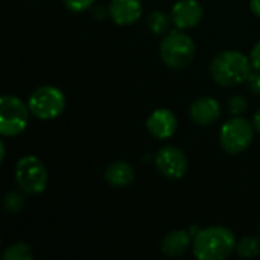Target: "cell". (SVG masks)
<instances>
[{"mask_svg": "<svg viewBox=\"0 0 260 260\" xmlns=\"http://www.w3.org/2000/svg\"><path fill=\"white\" fill-rule=\"evenodd\" d=\"M172 20L161 11H152L149 15H148V20H146V24L149 27V30L155 35H161V34H166L168 29H169V23Z\"/></svg>", "mask_w": 260, "mask_h": 260, "instance_id": "obj_16", "label": "cell"}, {"mask_svg": "<svg viewBox=\"0 0 260 260\" xmlns=\"http://www.w3.org/2000/svg\"><path fill=\"white\" fill-rule=\"evenodd\" d=\"M108 14L116 24L129 26L142 17L143 8L140 0H111Z\"/></svg>", "mask_w": 260, "mask_h": 260, "instance_id": "obj_11", "label": "cell"}, {"mask_svg": "<svg viewBox=\"0 0 260 260\" xmlns=\"http://www.w3.org/2000/svg\"><path fill=\"white\" fill-rule=\"evenodd\" d=\"M104 177H105L107 184H110L111 187L123 189V187H128L134 181L136 172H134V168L126 161H113L111 165L107 166Z\"/></svg>", "mask_w": 260, "mask_h": 260, "instance_id": "obj_13", "label": "cell"}, {"mask_svg": "<svg viewBox=\"0 0 260 260\" xmlns=\"http://www.w3.org/2000/svg\"><path fill=\"white\" fill-rule=\"evenodd\" d=\"M221 117V105L215 98L204 96L197 99L190 105V119L201 125V126H209L218 122Z\"/></svg>", "mask_w": 260, "mask_h": 260, "instance_id": "obj_12", "label": "cell"}, {"mask_svg": "<svg viewBox=\"0 0 260 260\" xmlns=\"http://www.w3.org/2000/svg\"><path fill=\"white\" fill-rule=\"evenodd\" d=\"M27 107L30 114L37 119L50 120L62 114L66 108V96L53 85H43L30 93Z\"/></svg>", "mask_w": 260, "mask_h": 260, "instance_id": "obj_5", "label": "cell"}, {"mask_svg": "<svg viewBox=\"0 0 260 260\" xmlns=\"http://www.w3.org/2000/svg\"><path fill=\"white\" fill-rule=\"evenodd\" d=\"M3 260H32L34 253L29 244L26 242H17L9 245L5 253H3Z\"/></svg>", "mask_w": 260, "mask_h": 260, "instance_id": "obj_17", "label": "cell"}, {"mask_svg": "<svg viewBox=\"0 0 260 260\" xmlns=\"http://www.w3.org/2000/svg\"><path fill=\"white\" fill-rule=\"evenodd\" d=\"M195 43L181 29L171 30L160 44V56L171 69H184L195 58Z\"/></svg>", "mask_w": 260, "mask_h": 260, "instance_id": "obj_3", "label": "cell"}, {"mask_svg": "<svg viewBox=\"0 0 260 260\" xmlns=\"http://www.w3.org/2000/svg\"><path fill=\"white\" fill-rule=\"evenodd\" d=\"M155 166L158 172L169 180H180L187 172V157L177 146H163L155 157Z\"/></svg>", "mask_w": 260, "mask_h": 260, "instance_id": "obj_8", "label": "cell"}, {"mask_svg": "<svg viewBox=\"0 0 260 260\" xmlns=\"http://www.w3.org/2000/svg\"><path fill=\"white\" fill-rule=\"evenodd\" d=\"M250 8L254 15L260 17V0H250Z\"/></svg>", "mask_w": 260, "mask_h": 260, "instance_id": "obj_23", "label": "cell"}, {"mask_svg": "<svg viewBox=\"0 0 260 260\" xmlns=\"http://www.w3.org/2000/svg\"><path fill=\"white\" fill-rule=\"evenodd\" d=\"M250 59H251V64L256 70H260V40L253 46L251 49V53H250Z\"/></svg>", "mask_w": 260, "mask_h": 260, "instance_id": "obj_22", "label": "cell"}, {"mask_svg": "<svg viewBox=\"0 0 260 260\" xmlns=\"http://www.w3.org/2000/svg\"><path fill=\"white\" fill-rule=\"evenodd\" d=\"M192 236L186 230H175L168 233L161 241V253L168 257L183 256L190 247Z\"/></svg>", "mask_w": 260, "mask_h": 260, "instance_id": "obj_14", "label": "cell"}, {"mask_svg": "<svg viewBox=\"0 0 260 260\" xmlns=\"http://www.w3.org/2000/svg\"><path fill=\"white\" fill-rule=\"evenodd\" d=\"M203 18V6L198 0H178L171 11V20L177 29L195 27Z\"/></svg>", "mask_w": 260, "mask_h": 260, "instance_id": "obj_9", "label": "cell"}, {"mask_svg": "<svg viewBox=\"0 0 260 260\" xmlns=\"http://www.w3.org/2000/svg\"><path fill=\"white\" fill-rule=\"evenodd\" d=\"M229 110L235 116L241 114L242 111L247 110V99L244 96H238V94L236 96H232L229 99Z\"/></svg>", "mask_w": 260, "mask_h": 260, "instance_id": "obj_19", "label": "cell"}, {"mask_svg": "<svg viewBox=\"0 0 260 260\" xmlns=\"http://www.w3.org/2000/svg\"><path fill=\"white\" fill-rule=\"evenodd\" d=\"M236 253L239 257L250 259L260 254V239L256 236H245L236 244Z\"/></svg>", "mask_w": 260, "mask_h": 260, "instance_id": "obj_15", "label": "cell"}, {"mask_svg": "<svg viewBox=\"0 0 260 260\" xmlns=\"http://www.w3.org/2000/svg\"><path fill=\"white\" fill-rule=\"evenodd\" d=\"M17 186L27 195H38L47 186V169L35 155L21 157L15 165Z\"/></svg>", "mask_w": 260, "mask_h": 260, "instance_id": "obj_6", "label": "cell"}, {"mask_svg": "<svg viewBox=\"0 0 260 260\" xmlns=\"http://www.w3.org/2000/svg\"><path fill=\"white\" fill-rule=\"evenodd\" d=\"M235 233L222 225L200 230L193 238V254L200 260H224L236 251Z\"/></svg>", "mask_w": 260, "mask_h": 260, "instance_id": "obj_1", "label": "cell"}, {"mask_svg": "<svg viewBox=\"0 0 260 260\" xmlns=\"http://www.w3.org/2000/svg\"><path fill=\"white\" fill-rule=\"evenodd\" d=\"M251 59L239 50H224L210 62V76L222 87H236L248 81L251 75Z\"/></svg>", "mask_w": 260, "mask_h": 260, "instance_id": "obj_2", "label": "cell"}, {"mask_svg": "<svg viewBox=\"0 0 260 260\" xmlns=\"http://www.w3.org/2000/svg\"><path fill=\"white\" fill-rule=\"evenodd\" d=\"M93 3H94V0H64V5L67 6V9H70L73 12H82V11L88 9Z\"/></svg>", "mask_w": 260, "mask_h": 260, "instance_id": "obj_20", "label": "cell"}, {"mask_svg": "<svg viewBox=\"0 0 260 260\" xmlns=\"http://www.w3.org/2000/svg\"><path fill=\"white\" fill-rule=\"evenodd\" d=\"M29 107L17 96L5 94L0 99V134L14 137L21 134L29 120Z\"/></svg>", "mask_w": 260, "mask_h": 260, "instance_id": "obj_7", "label": "cell"}, {"mask_svg": "<svg viewBox=\"0 0 260 260\" xmlns=\"http://www.w3.org/2000/svg\"><path fill=\"white\" fill-rule=\"evenodd\" d=\"M178 120L175 114L168 110V108H158L151 113V116L146 120V128L148 131L160 140H166L172 137L177 131Z\"/></svg>", "mask_w": 260, "mask_h": 260, "instance_id": "obj_10", "label": "cell"}, {"mask_svg": "<svg viewBox=\"0 0 260 260\" xmlns=\"http://www.w3.org/2000/svg\"><path fill=\"white\" fill-rule=\"evenodd\" d=\"M253 125H254L256 131H259L260 133V108L256 111V114H254V117H253Z\"/></svg>", "mask_w": 260, "mask_h": 260, "instance_id": "obj_24", "label": "cell"}, {"mask_svg": "<svg viewBox=\"0 0 260 260\" xmlns=\"http://www.w3.org/2000/svg\"><path fill=\"white\" fill-rule=\"evenodd\" d=\"M254 125L241 116L229 119L219 129V145L232 155L241 154L250 148L254 139Z\"/></svg>", "mask_w": 260, "mask_h": 260, "instance_id": "obj_4", "label": "cell"}, {"mask_svg": "<svg viewBox=\"0 0 260 260\" xmlns=\"http://www.w3.org/2000/svg\"><path fill=\"white\" fill-rule=\"evenodd\" d=\"M248 85L250 90L256 94H260V70H257L256 73H251L248 78Z\"/></svg>", "mask_w": 260, "mask_h": 260, "instance_id": "obj_21", "label": "cell"}, {"mask_svg": "<svg viewBox=\"0 0 260 260\" xmlns=\"http://www.w3.org/2000/svg\"><path fill=\"white\" fill-rule=\"evenodd\" d=\"M24 206V200L20 193L17 192H8L5 200H3V207H5V212L9 213V215H15L18 213Z\"/></svg>", "mask_w": 260, "mask_h": 260, "instance_id": "obj_18", "label": "cell"}, {"mask_svg": "<svg viewBox=\"0 0 260 260\" xmlns=\"http://www.w3.org/2000/svg\"><path fill=\"white\" fill-rule=\"evenodd\" d=\"M0 152H2L0 160L3 161V160H5V143H3V142H0Z\"/></svg>", "mask_w": 260, "mask_h": 260, "instance_id": "obj_25", "label": "cell"}, {"mask_svg": "<svg viewBox=\"0 0 260 260\" xmlns=\"http://www.w3.org/2000/svg\"><path fill=\"white\" fill-rule=\"evenodd\" d=\"M259 235H260V225H259Z\"/></svg>", "mask_w": 260, "mask_h": 260, "instance_id": "obj_26", "label": "cell"}]
</instances>
